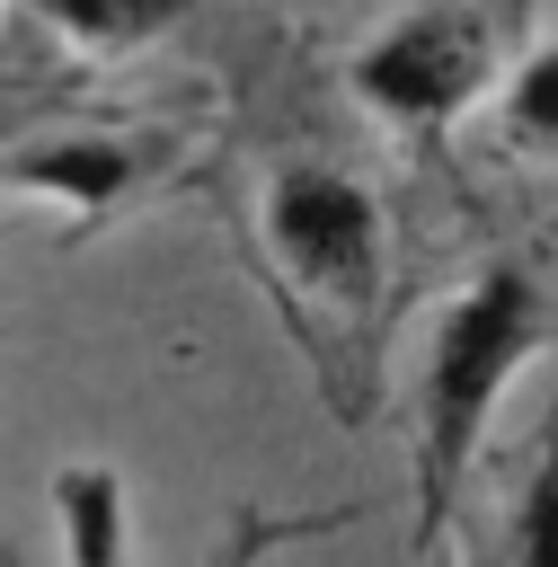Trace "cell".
<instances>
[{"instance_id":"6da1fadb","label":"cell","mask_w":558,"mask_h":567,"mask_svg":"<svg viewBox=\"0 0 558 567\" xmlns=\"http://www.w3.org/2000/svg\"><path fill=\"white\" fill-rule=\"evenodd\" d=\"M549 328V301H540V275L531 266H478L469 292L443 310L434 328V354H425V381H416V532L434 540L452 496H461V470L478 461V434L505 399V381L523 372V354L540 346Z\"/></svg>"},{"instance_id":"7a4b0ae2","label":"cell","mask_w":558,"mask_h":567,"mask_svg":"<svg viewBox=\"0 0 558 567\" xmlns=\"http://www.w3.org/2000/svg\"><path fill=\"white\" fill-rule=\"evenodd\" d=\"M266 239H275V266L301 292H319L328 310H372V292H381V204L345 168H319V159L275 168Z\"/></svg>"},{"instance_id":"3957f363","label":"cell","mask_w":558,"mask_h":567,"mask_svg":"<svg viewBox=\"0 0 558 567\" xmlns=\"http://www.w3.org/2000/svg\"><path fill=\"white\" fill-rule=\"evenodd\" d=\"M496 71V35L469 9H416L399 27H381L354 53V89L390 115V124H443L461 115Z\"/></svg>"},{"instance_id":"277c9868","label":"cell","mask_w":558,"mask_h":567,"mask_svg":"<svg viewBox=\"0 0 558 567\" xmlns=\"http://www.w3.org/2000/svg\"><path fill=\"white\" fill-rule=\"evenodd\" d=\"M505 567H558V408L540 425V452L514 487V514H505Z\"/></svg>"},{"instance_id":"5b68a950","label":"cell","mask_w":558,"mask_h":567,"mask_svg":"<svg viewBox=\"0 0 558 567\" xmlns=\"http://www.w3.org/2000/svg\"><path fill=\"white\" fill-rule=\"evenodd\" d=\"M505 124L523 151H558V44H540L514 80H505Z\"/></svg>"},{"instance_id":"8992f818","label":"cell","mask_w":558,"mask_h":567,"mask_svg":"<svg viewBox=\"0 0 558 567\" xmlns=\"http://www.w3.org/2000/svg\"><path fill=\"white\" fill-rule=\"evenodd\" d=\"M44 18H62V27H80V35L124 44V35H142V27H168V18H177V0H44Z\"/></svg>"}]
</instances>
